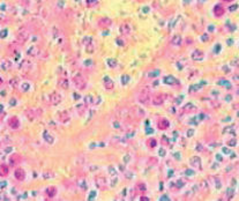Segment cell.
Instances as JSON below:
<instances>
[{
  "instance_id": "obj_24",
  "label": "cell",
  "mask_w": 239,
  "mask_h": 201,
  "mask_svg": "<svg viewBox=\"0 0 239 201\" xmlns=\"http://www.w3.org/2000/svg\"><path fill=\"white\" fill-rule=\"evenodd\" d=\"M44 139H45V141L47 142V143H50V145H52L53 142H54V139H53V136L52 135H50L49 133H44Z\"/></svg>"
},
{
  "instance_id": "obj_6",
  "label": "cell",
  "mask_w": 239,
  "mask_h": 201,
  "mask_svg": "<svg viewBox=\"0 0 239 201\" xmlns=\"http://www.w3.org/2000/svg\"><path fill=\"white\" fill-rule=\"evenodd\" d=\"M103 84H104V88L106 89V90H113V88H114V82H113V80L111 79V77H109V76H105L104 79H103Z\"/></svg>"
},
{
  "instance_id": "obj_17",
  "label": "cell",
  "mask_w": 239,
  "mask_h": 201,
  "mask_svg": "<svg viewBox=\"0 0 239 201\" xmlns=\"http://www.w3.org/2000/svg\"><path fill=\"white\" fill-rule=\"evenodd\" d=\"M59 119H60L61 123H67V122H69L70 117H69V115H68L67 111H62V112L59 113Z\"/></svg>"
},
{
  "instance_id": "obj_4",
  "label": "cell",
  "mask_w": 239,
  "mask_h": 201,
  "mask_svg": "<svg viewBox=\"0 0 239 201\" xmlns=\"http://www.w3.org/2000/svg\"><path fill=\"white\" fill-rule=\"evenodd\" d=\"M95 181H96V185H97V187L100 189H106V179H105V177L96 176Z\"/></svg>"
},
{
  "instance_id": "obj_28",
  "label": "cell",
  "mask_w": 239,
  "mask_h": 201,
  "mask_svg": "<svg viewBox=\"0 0 239 201\" xmlns=\"http://www.w3.org/2000/svg\"><path fill=\"white\" fill-rule=\"evenodd\" d=\"M87 5L88 6H96V5H98V1H87Z\"/></svg>"
},
{
  "instance_id": "obj_2",
  "label": "cell",
  "mask_w": 239,
  "mask_h": 201,
  "mask_svg": "<svg viewBox=\"0 0 239 201\" xmlns=\"http://www.w3.org/2000/svg\"><path fill=\"white\" fill-rule=\"evenodd\" d=\"M49 100L52 105H58L61 102V95L58 91H52L49 96Z\"/></svg>"
},
{
  "instance_id": "obj_5",
  "label": "cell",
  "mask_w": 239,
  "mask_h": 201,
  "mask_svg": "<svg viewBox=\"0 0 239 201\" xmlns=\"http://www.w3.org/2000/svg\"><path fill=\"white\" fill-rule=\"evenodd\" d=\"M157 127L159 130H162V131H165V130H168L170 127V123L165 118H159L158 122H157Z\"/></svg>"
},
{
  "instance_id": "obj_20",
  "label": "cell",
  "mask_w": 239,
  "mask_h": 201,
  "mask_svg": "<svg viewBox=\"0 0 239 201\" xmlns=\"http://www.w3.org/2000/svg\"><path fill=\"white\" fill-rule=\"evenodd\" d=\"M46 195L49 196V198H53V196H56V194H57V188L54 187V186H50V187H47L46 188Z\"/></svg>"
},
{
  "instance_id": "obj_21",
  "label": "cell",
  "mask_w": 239,
  "mask_h": 201,
  "mask_svg": "<svg viewBox=\"0 0 239 201\" xmlns=\"http://www.w3.org/2000/svg\"><path fill=\"white\" fill-rule=\"evenodd\" d=\"M27 52H28V54H30V56H34V57H35V56H37V54H38L39 49H38L36 45H32V46H31V48H30Z\"/></svg>"
},
{
  "instance_id": "obj_13",
  "label": "cell",
  "mask_w": 239,
  "mask_h": 201,
  "mask_svg": "<svg viewBox=\"0 0 239 201\" xmlns=\"http://www.w3.org/2000/svg\"><path fill=\"white\" fill-rule=\"evenodd\" d=\"M214 14H215V16H217V18H221L223 14H224V7L222 6V5H216L215 7H214Z\"/></svg>"
},
{
  "instance_id": "obj_15",
  "label": "cell",
  "mask_w": 239,
  "mask_h": 201,
  "mask_svg": "<svg viewBox=\"0 0 239 201\" xmlns=\"http://www.w3.org/2000/svg\"><path fill=\"white\" fill-rule=\"evenodd\" d=\"M21 162V156L19 155V154H13V155H11V157H9V163L12 164V165H16V164H19Z\"/></svg>"
},
{
  "instance_id": "obj_14",
  "label": "cell",
  "mask_w": 239,
  "mask_h": 201,
  "mask_svg": "<svg viewBox=\"0 0 239 201\" xmlns=\"http://www.w3.org/2000/svg\"><path fill=\"white\" fill-rule=\"evenodd\" d=\"M191 165H192L193 168L200 170V169H201V160H200L198 156L192 157V158H191Z\"/></svg>"
},
{
  "instance_id": "obj_26",
  "label": "cell",
  "mask_w": 239,
  "mask_h": 201,
  "mask_svg": "<svg viewBox=\"0 0 239 201\" xmlns=\"http://www.w3.org/2000/svg\"><path fill=\"white\" fill-rule=\"evenodd\" d=\"M108 64L110 67H117L118 66V62L116 59H108Z\"/></svg>"
},
{
  "instance_id": "obj_30",
  "label": "cell",
  "mask_w": 239,
  "mask_h": 201,
  "mask_svg": "<svg viewBox=\"0 0 239 201\" xmlns=\"http://www.w3.org/2000/svg\"><path fill=\"white\" fill-rule=\"evenodd\" d=\"M1 84H3V79L0 77V86H1Z\"/></svg>"
},
{
  "instance_id": "obj_27",
  "label": "cell",
  "mask_w": 239,
  "mask_h": 201,
  "mask_svg": "<svg viewBox=\"0 0 239 201\" xmlns=\"http://www.w3.org/2000/svg\"><path fill=\"white\" fill-rule=\"evenodd\" d=\"M147 145L149 146V147H151V148H154L156 145H157V142H156V140L155 139H149L148 141H147Z\"/></svg>"
},
{
  "instance_id": "obj_12",
  "label": "cell",
  "mask_w": 239,
  "mask_h": 201,
  "mask_svg": "<svg viewBox=\"0 0 239 201\" xmlns=\"http://www.w3.org/2000/svg\"><path fill=\"white\" fill-rule=\"evenodd\" d=\"M8 125H9V127H12V128H19L20 127V122H19V118L18 117H12V118H9V120H8Z\"/></svg>"
},
{
  "instance_id": "obj_22",
  "label": "cell",
  "mask_w": 239,
  "mask_h": 201,
  "mask_svg": "<svg viewBox=\"0 0 239 201\" xmlns=\"http://www.w3.org/2000/svg\"><path fill=\"white\" fill-rule=\"evenodd\" d=\"M26 115L29 117V119H30V120H32L34 118H36V117H37V113L35 112V110H34V109H30V110L26 111Z\"/></svg>"
},
{
  "instance_id": "obj_31",
  "label": "cell",
  "mask_w": 239,
  "mask_h": 201,
  "mask_svg": "<svg viewBox=\"0 0 239 201\" xmlns=\"http://www.w3.org/2000/svg\"><path fill=\"white\" fill-rule=\"evenodd\" d=\"M0 112H3V105H0Z\"/></svg>"
},
{
  "instance_id": "obj_16",
  "label": "cell",
  "mask_w": 239,
  "mask_h": 201,
  "mask_svg": "<svg viewBox=\"0 0 239 201\" xmlns=\"http://www.w3.org/2000/svg\"><path fill=\"white\" fill-rule=\"evenodd\" d=\"M68 80L66 79V77H60L59 80H58V86L61 88V89H67L68 88Z\"/></svg>"
},
{
  "instance_id": "obj_7",
  "label": "cell",
  "mask_w": 239,
  "mask_h": 201,
  "mask_svg": "<svg viewBox=\"0 0 239 201\" xmlns=\"http://www.w3.org/2000/svg\"><path fill=\"white\" fill-rule=\"evenodd\" d=\"M165 98H167V96H165L164 94H158V95H156V96L154 97L152 103H154V105H162V104L164 103Z\"/></svg>"
},
{
  "instance_id": "obj_11",
  "label": "cell",
  "mask_w": 239,
  "mask_h": 201,
  "mask_svg": "<svg viewBox=\"0 0 239 201\" xmlns=\"http://www.w3.org/2000/svg\"><path fill=\"white\" fill-rule=\"evenodd\" d=\"M14 175H15V178H16L19 181H23V180H24V178H26V172H24V170H23V169H21V168L16 169Z\"/></svg>"
},
{
  "instance_id": "obj_25",
  "label": "cell",
  "mask_w": 239,
  "mask_h": 201,
  "mask_svg": "<svg viewBox=\"0 0 239 201\" xmlns=\"http://www.w3.org/2000/svg\"><path fill=\"white\" fill-rule=\"evenodd\" d=\"M195 110V107L192 104V103H188V104H186L185 107H184V111L185 112H192V111H194Z\"/></svg>"
},
{
  "instance_id": "obj_8",
  "label": "cell",
  "mask_w": 239,
  "mask_h": 201,
  "mask_svg": "<svg viewBox=\"0 0 239 201\" xmlns=\"http://www.w3.org/2000/svg\"><path fill=\"white\" fill-rule=\"evenodd\" d=\"M98 26L101 28H109L112 26V20L110 18H102L98 20Z\"/></svg>"
},
{
  "instance_id": "obj_9",
  "label": "cell",
  "mask_w": 239,
  "mask_h": 201,
  "mask_svg": "<svg viewBox=\"0 0 239 201\" xmlns=\"http://www.w3.org/2000/svg\"><path fill=\"white\" fill-rule=\"evenodd\" d=\"M192 59L194 60V61H201V60H203V58H204V53L201 51V50H194L193 52H192Z\"/></svg>"
},
{
  "instance_id": "obj_18",
  "label": "cell",
  "mask_w": 239,
  "mask_h": 201,
  "mask_svg": "<svg viewBox=\"0 0 239 201\" xmlns=\"http://www.w3.org/2000/svg\"><path fill=\"white\" fill-rule=\"evenodd\" d=\"M9 172V169L6 164H0V177H6Z\"/></svg>"
},
{
  "instance_id": "obj_29",
  "label": "cell",
  "mask_w": 239,
  "mask_h": 201,
  "mask_svg": "<svg viewBox=\"0 0 239 201\" xmlns=\"http://www.w3.org/2000/svg\"><path fill=\"white\" fill-rule=\"evenodd\" d=\"M140 201H149V199L147 196H141L140 198Z\"/></svg>"
},
{
  "instance_id": "obj_1",
  "label": "cell",
  "mask_w": 239,
  "mask_h": 201,
  "mask_svg": "<svg viewBox=\"0 0 239 201\" xmlns=\"http://www.w3.org/2000/svg\"><path fill=\"white\" fill-rule=\"evenodd\" d=\"M73 81H74V84L76 86L77 89H80V90L86 89V87H87V80H86V77L81 73H76L75 75H73Z\"/></svg>"
},
{
  "instance_id": "obj_23",
  "label": "cell",
  "mask_w": 239,
  "mask_h": 201,
  "mask_svg": "<svg viewBox=\"0 0 239 201\" xmlns=\"http://www.w3.org/2000/svg\"><path fill=\"white\" fill-rule=\"evenodd\" d=\"M172 44L173 45H180L181 44V36L180 35H176L172 38Z\"/></svg>"
},
{
  "instance_id": "obj_19",
  "label": "cell",
  "mask_w": 239,
  "mask_h": 201,
  "mask_svg": "<svg viewBox=\"0 0 239 201\" xmlns=\"http://www.w3.org/2000/svg\"><path fill=\"white\" fill-rule=\"evenodd\" d=\"M164 82L167 84H176V83H178V80L172 75H168L164 77Z\"/></svg>"
},
{
  "instance_id": "obj_10",
  "label": "cell",
  "mask_w": 239,
  "mask_h": 201,
  "mask_svg": "<svg viewBox=\"0 0 239 201\" xmlns=\"http://www.w3.org/2000/svg\"><path fill=\"white\" fill-rule=\"evenodd\" d=\"M131 30H132V28H131V26L127 24V23H123V24L119 27V31H120V34L124 35V36L128 35V34L131 33Z\"/></svg>"
},
{
  "instance_id": "obj_3",
  "label": "cell",
  "mask_w": 239,
  "mask_h": 201,
  "mask_svg": "<svg viewBox=\"0 0 239 201\" xmlns=\"http://www.w3.org/2000/svg\"><path fill=\"white\" fill-rule=\"evenodd\" d=\"M149 98H150V94H149V91L147 89L141 90L140 94H139V96H137V99H139L140 103H147L148 100H149Z\"/></svg>"
}]
</instances>
